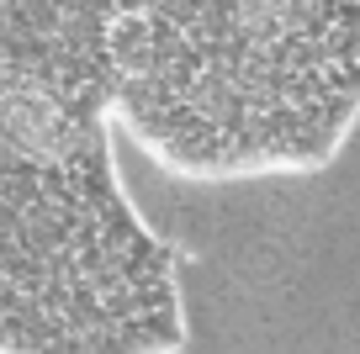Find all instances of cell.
<instances>
[{
	"label": "cell",
	"mask_w": 360,
	"mask_h": 354,
	"mask_svg": "<svg viewBox=\"0 0 360 354\" xmlns=\"http://www.w3.org/2000/svg\"><path fill=\"white\" fill-rule=\"evenodd\" d=\"M133 6L0 0V275L90 270L154 232L112 127V32Z\"/></svg>",
	"instance_id": "obj_2"
},
{
	"label": "cell",
	"mask_w": 360,
	"mask_h": 354,
	"mask_svg": "<svg viewBox=\"0 0 360 354\" xmlns=\"http://www.w3.org/2000/svg\"><path fill=\"white\" fill-rule=\"evenodd\" d=\"M360 122V0H138L112 127L196 185L313 175Z\"/></svg>",
	"instance_id": "obj_1"
}]
</instances>
